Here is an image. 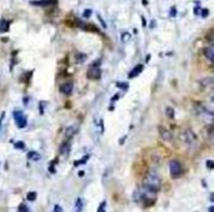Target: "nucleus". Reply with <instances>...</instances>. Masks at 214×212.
<instances>
[{"label":"nucleus","instance_id":"dca6fc26","mask_svg":"<svg viewBox=\"0 0 214 212\" xmlns=\"http://www.w3.org/2000/svg\"><path fill=\"white\" fill-rule=\"evenodd\" d=\"M200 84L204 87H207V86H213V85H214V80H213V79H210V77H204V79H202V80H200Z\"/></svg>","mask_w":214,"mask_h":212},{"label":"nucleus","instance_id":"e433bc0d","mask_svg":"<svg viewBox=\"0 0 214 212\" xmlns=\"http://www.w3.org/2000/svg\"><path fill=\"white\" fill-rule=\"evenodd\" d=\"M142 25L144 26V28L147 26V19H145L144 16H142Z\"/></svg>","mask_w":214,"mask_h":212},{"label":"nucleus","instance_id":"c85d7f7f","mask_svg":"<svg viewBox=\"0 0 214 212\" xmlns=\"http://www.w3.org/2000/svg\"><path fill=\"white\" fill-rule=\"evenodd\" d=\"M169 15H170V18L177 16V8H175V6H171V8H170V13H169Z\"/></svg>","mask_w":214,"mask_h":212},{"label":"nucleus","instance_id":"f3484780","mask_svg":"<svg viewBox=\"0 0 214 212\" xmlns=\"http://www.w3.org/2000/svg\"><path fill=\"white\" fill-rule=\"evenodd\" d=\"M165 115H166V117H168V119L173 120V119H174V116H175L174 109H173V107H166V109H165Z\"/></svg>","mask_w":214,"mask_h":212},{"label":"nucleus","instance_id":"6ab92c4d","mask_svg":"<svg viewBox=\"0 0 214 212\" xmlns=\"http://www.w3.org/2000/svg\"><path fill=\"white\" fill-rule=\"evenodd\" d=\"M89 157H90L89 155H86V156H84V157H83V158H81V160H78V161H75V162H74V166H79V165H84V163H85V162H86L88 160H89Z\"/></svg>","mask_w":214,"mask_h":212},{"label":"nucleus","instance_id":"79ce46f5","mask_svg":"<svg viewBox=\"0 0 214 212\" xmlns=\"http://www.w3.org/2000/svg\"><path fill=\"white\" fill-rule=\"evenodd\" d=\"M142 3L143 5H148V0H142Z\"/></svg>","mask_w":214,"mask_h":212},{"label":"nucleus","instance_id":"2f4dec72","mask_svg":"<svg viewBox=\"0 0 214 212\" xmlns=\"http://www.w3.org/2000/svg\"><path fill=\"white\" fill-rule=\"evenodd\" d=\"M98 19H99V21H100V24H102V26H103V28H104V29H105V28H107V24H105V21H104V20L102 19V16H100V15H99V14H98Z\"/></svg>","mask_w":214,"mask_h":212},{"label":"nucleus","instance_id":"4be33fe9","mask_svg":"<svg viewBox=\"0 0 214 212\" xmlns=\"http://www.w3.org/2000/svg\"><path fill=\"white\" fill-rule=\"evenodd\" d=\"M86 60V55L85 54H78L76 55V62H84Z\"/></svg>","mask_w":214,"mask_h":212},{"label":"nucleus","instance_id":"37998d69","mask_svg":"<svg viewBox=\"0 0 214 212\" xmlns=\"http://www.w3.org/2000/svg\"><path fill=\"white\" fill-rule=\"evenodd\" d=\"M154 26H155V21L153 20V21H152V25H150V28H154Z\"/></svg>","mask_w":214,"mask_h":212},{"label":"nucleus","instance_id":"9d476101","mask_svg":"<svg viewBox=\"0 0 214 212\" xmlns=\"http://www.w3.org/2000/svg\"><path fill=\"white\" fill-rule=\"evenodd\" d=\"M69 151H70V142L69 141H64L60 145V147H59V153H60V155H63V156H65V155L69 153Z\"/></svg>","mask_w":214,"mask_h":212},{"label":"nucleus","instance_id":"c03bdc74","mask_svg":"<svg viewBox=\"0 0 214 212\" xmlns=\"http://www.w3.org/2000/svg\"><path fill=\"white\" fill-rule=\"evenodd\" d=\"M202 183H203V186H204V187H207V182L205 181H202Z\"/></svg>","mask_w":214,"mask_h":212},{"label":"nucleus","instance_id":"bb28decb","mask_svg":"<svg viewBox=\"0 0 214 212\" xmlns=\"http://www.w3.org/2000/svg\"><path fill=\"white\" fill-rule=\"evenodd\" d=\"M198 4H199V3H197V6H195L194 9H193V13H194L195 15H200V11H202V8H200V6H199V5H198Z\"/></svg>","mask_w":214,"mask_h":212},{"label":"nucleus","instance_id":"412c9836","mask_svg":"<svg viewBox=\"0 0 214 212\" xmlns=\"http://www.w3.org/2000/svg\"><path fill=\"white\" fill-rule=\"evenodd\" d=\"M115 85H117V87L124 90V91H127V90L129 89V84L128 82H117Z\"/></svg>","mask_w":214,"mask_h":212},{"label":"nucleus","instance_id":"4c0bfd02","mask_svg":"<svg viewBox=\"0 0 214 212\" xmlns=\"http://www.w3.org/2000/svg\"><path fill=\"white\" fill-rule=\"evenodd\" d=\"M209 200L212 201V202H214V192H213V193H210V197H209Z\"/></svg>","mask_w":214,"mask_h":212},{"label":"nucleus","instance_id":"cd10ccee","mask_svg":"<svg viewBox=\"0 0 214 212\" xmlns=\"http://www.w3.org/2000/svg\"><path fill=\"white\" fill-rule=\"evenodd\" d=\"M208 15H209V10H208V9H202L200 16H202V18H207Z\"/></svg>","mask_w":214,"mask_h":212},{"label":"nucleus","instance_id":"7c9ffc66","mask_svg":"<svg viewBox=\"0 0 214 212\" xmlns=\"http://www.w3.org/2000/svg\"><path fill=\"white\" fill-rule=\"evenodd\" d=\"M19 212H29V210H28V207L25 205H20V207H19V210H18Z\"/></svg>","mask_w":214,"mask_h":212},{"label":"nucleus","instance_id":"72a5a7b5","mask_svg":"<svg viewBox=\"0 0 214 212\" xmlns=\"http://www.w3.org/2000/svg\"><path fill=\"white\" fill-rule=\"evenodd\" d=\"M54 212H63V208L60 207L59 205H55V207H54Z\"/></svg>","mask_w":214,"mask_h":212},{"label":"nucleus","instance_id":"9b49d317","mask_svg":"<svg viewBox=\"0 0 214 212\" xmlns=\"http://www.w3.org/2000/svg\"><path fill=\"white\" fill-rule=\"evenodd\" d=\"M58 0H38V1H31L33 5H39V6H49V5L56 4Z\"/></svg>","mask_w":214,"mask_h":212},{"label":"nucleus","instance_id":"ddd939ff","mask_svg":"<svg viewBox=\"0 0 214 212\" xmlns=\"http://www.w3.org/2000/svg\"><path fill=\"white\" fill-rule=\"evenodd\" d=\"M203 54H204L207 56V59L214 62V49H212V47H205L204 50H203Z\"/></svg>","mask_w":214,"mask_h":212},{"label":"nucleus","instance_id":"2eb2a0df","mask_svg":"<svg viewBox=\"0 0 214 212\" xmlns=\"http://www.w3.org/2000/svg\"><path fill=\"white\" fill-rule=\"evenodd\" d=\"M28 158L29 160H33V161H39L41 158V156H40V153L35 152V151H29L28 152Z\"/></svg>","mask_w":214,"mask_h":212},{"label":"nucleus","instance_id":"f03ea898","mask_svg":"<svg viewBox=\"0 0 214 212\" xmlns=\"http://www.w3.org/2000/svg\"><path fill=\"white\" fill-rule=\"evenodd\" d=\"M194 110H195V114L198 116H200L208 124H214V111H212L208 107H205V106L199 105V104L194 105Z\"/></svg>","mask_w":214,"mask_h":212},{"label":"nucleus","instance_id":"393cba45","mask_svg":"<svg viewBox=\"0 0 214 212\" xmlns=\"http://www.w3.org/2000/svg\"><path fill=\"white\" fill-rule=\"evenodd\" d=\"M105 206H107V202L105 201H103L100 203V206L98 207V212H105Z\"/></svg>","mask_w":214,"mask_h":212},{"label":"nucleus","instance_id":"5701e85b","mask_svg":"<svg viewBox=\"0 0 214 212\" xmlns=\"http://www.w3.org/2000/svg\"><path fill=\"white\" fill-rule=\"evenodd\" d=\"M15 148H18V150H23V148H25V144L23 141H19V142H15V145H14Z\"/></svg>","mask_w":214,"mask_h":212},{"label":"nucleus","instance_id":"6e6552de","mask_svg":"<svg viewBox=\"0 0 214 212\" xmlns=\"http://www.w3.org/2000/svg\"><path fill=\"white\" fill-rule=\"evenodd\" d=\"M143 70H144V65H143V64H138V65H137V66H134V67H133V70L128 74V77H129V79H134V77H137V76H138L139 74L142 72Z\"/></svg>","mask_w":214,"mask_h":212},{"label":"nucleus","instance_id":"39448f33","mask_svg":"<svg viewBox=\"0 0 214 212\" xmlns=\"http://www.w3.org/2000/svg\"><path fill=\"white\" fill-rule=\"evenodd\" d=\"M169 170H170V176L173 178H178L183 173V167H182L180 162L177 160H171L169 162Z\"/></svg>","mask_w":214,"mask_h":212},{"label":"nucleus","instance_id":"0eeeda50","mask_svg":"<svg viewBox=\"0 0 214 212\" xmlns=\"http://www.w3.org/2000/svg\"><path fill=\"white\" fill-rule=\"evenodd\" d=\"M158 132H159V135L161 137V140H164L166 142H170L171 140H173V135H171V132L168 129H165V127L158 126Z\"/></svg>","mask_w":214,"mask_h":212},{"label":"nucleus","instance_id":"ea45409f","mask_svg":"<svg viewBox=\"0 0 214 212\" xmlns=\"http://www.w3.org/2000/svg\"><path fill=\"white\" fill-rule=\"evenodd\" d=\"M84 173H85L84 171H79V176H80V177H83V176H84Z\"/></svg>","mask_w":214,"mask_h":212},{"label":"nucleus","instance_id":"423d86ee","mask_svg":"<svg viewBox=\"0 0 214 212\" xmlns=\"http://www.w3.org/2000/svg\"><path fill=\"white\" fill-rule=\"evenodd\" d=\"M13 116H14L15 124H17V126L19 127V129H24V127L27 126V124H28V120H27V116L24 115V112H23V111H19V110L14 111Z\"/></svg>","mask_w":214,"mask_h":212},{"label":"nucleus","instance_id":"c9c22d12","mask_svg":"<svg viewBox=\"0 0 214 212\" xmlns=\"http://www.w3.org/2000/svg\"><path fill=\"white\" fill-rule=\"evenodd\" d=\"M119 97H120V95H119V94H115V95H114V96L112 97V101H117Z\"/></svg>","mask_w":214,"mask_h":212},{"label":"nucleus","instance_id":"b1692460","mask_svg":"<svg viewBox=\"0 0 214 212\" xmlns=\"http://www.w3.org/2000/svg\"><path fill=\"white\" fill-rule=\"evenodd\" d=\"M205 166L208 170H214V161L213 160H207L205 161Z\"/></svg>","mask_w":214,"mask_h":212},{"label":"nucleus","instance_id":"a211bd4d","mask_svg":"<svg viewBox=\"0 0 214 212\" xmlns=\"http://www.w3.org/2000/svg\"><path fill=\"white\" fill-rule=\"evenodd\" d=\"M83 207H84V202H83L81 198H78L76 200V203H75V212H81Z\"/></svg>","mask_w":214,"mask_h":212},{"label":"nucleus","instance_id":"58836bf2","mask_svg":"<svg viewBox=\"0 0 214 212\" xmlns=\"http://www.w3.org/2000/svg\"><path fill=\"white\" fill-rule=\"evenodd\" d=\"M145 61H147V62H149V61H150V55H149V54L147 55V59H145Z\"/></svg>","mask_w":214,"mask_h":212},{"label":"nucleus","instance_id":"7ed1b4c3","mask_svg":"<svg viewBox=\"0 0 214 212\" xmlns=\"http://www.w3.org/2000/svg\"><path fill=\"white\" fill-rule=\"evenodd\" d=\"M180 139L183 142H185L187 145H194L195 142H197V135L193 132V130L190 129H185L184 131H182V134H180Z\"/></svg>","mask_w":214,"mask_h":212},{"label":"nucleus","instance_id":"f8f14e48","mask_svg":"<svg viewBox=\"0 0 214 212\" xmlns=\"http://www.w3.org/2000/svg\"><path fill=\"white\" fill-rule=\"evenodd\" d=\"M76 132H78V127L76 126H69V127H66V130H65V137H66V139H70V137L74 136Z\"/></svg>","mask_w":214,"mask_h":212},{"label":"nucleus","instance_id":"aec40b11","mask_svg":"<svg viewBox=\"0 0 214 212\" xmlns=\"http://www.w3.org/2000/svg\"><path fill=\"white\" fill-rule=\"evenodd\" d=\"M130 38H132V35H130L129 33H127V31H124V33H122V42H128L130 40Z\"/></svg>","mask_w":214,"mask_h":212},{"label":"nucleus","instance_id":"a18cd8bd","mask_svg":"<svg viewBox=\"0 0 214 212\" xmlns=\"http://www.w3.org/2000/svg\"><path fill=\"white\" fill-rule=\"evenodd\" d=\"M212 141H213V144H214V136H213V139H212Z\"/></svg>","mask_w":214,"mask_h":212},{"label":"nucleus","instance_id":"a878e982","mask_svg":"<svg viewBox=\"0 0 214 212\" xmlns=\"http://www.w3.org/2000/svg\"><path fill=\"white\" fill-rule=\"evenodd\" d=\"M27 197H28L29 201H35V198H36V192H29Z\"/></svg>","mask_w":214,"mask_h":212},{"label":"nucleus","instance_id":"c756f323","mask_svg":"<svg viewBox=\"0 0 214 212\" xmlns=\"http://www.w3.org/2000/svg\"><path fill=\"white\" fill-rule=\"evenodd\" d=\"M90 15H92V10L90 9H86V10H84V13H83V16H84V18H90Z\"/></svg>","mask_w":214,"mask_h":212},{"label":"nucleus","instance_id":"49530a36","mask_svg":"<svg viewBox=\"0 0 214 212\" xmlns=\"http://www.w3.org/2000/svg\"><path fill=\"white\" fill-rule=\"evenodd\" d=\"M212 101H213V102H214V96H213V97H212Z\"/></svg>","mask_w":214,"mask_h":212},{"label":"nucleus","instance_id":"f704fd0d","mask_svg":"<svg viewBox=\"0 0 214 212\" xmlns=\"http://www.w3.org/2000/svg\"><path fill=\"white\" fill-rule=\"evenodd\" d=\"M125 140H127V136H123V137H120V140H119V145H124Z\"/></svg>","mask_w":214,"mask_h":212},{"label":"nucleus","instance_id":"f257e3e1","mask_svg":"<svg viewBox=\"0 0 214 212\" xmlns=\"http://www.w3.org/2000/svg\"><path fill=\"white\" fill-rule=\"evenodd\" d=\"M143 188L148 191L150 193H156L159 192L161 188V180L155 172H149L144 178L143 182Z\"/></svg>","mask_w":214,"mask_h":212},{"label":"nucleus","instance_id":"1a4fd4ad","mask_svg":"<svg viewBox=\"0 0 214 212\" xmlns=\"http://www.w3.org/2000/svg\"><path fill=\"white\" fill-rule=\"evenodd\" d=\"M60 91L64 94V95H70L71 91H73V82L68 81V82H64L60 85Z\"/></svg>","mask_w":214,"mask_h":212},{"label":"nucleus","instance_id":"4468645a","mask_svg":"<svg viewBox=\"0 0 214 212\" xmlns=\"http://www.w3.org/2000/svg\"><path fill=\"white\" fill-rule=\"evenodd\" d=\"M9 21H6L5 19H1L0 20V33H6V31L9 30Z\"/></svg>","mask_w":214,"mask_h":212},{"label":"nucleus","instance_id":"a19ab883","mask_svg":"<svg viewBox=\"0 0 214 212\" xmlns=\"http://www.w3.org/2000/svg\"><path fill=\"white\" fill-rule=\"evenodd\" d=\"M209 212H214V205L209 207Z\"/></svg>","mask_w":214,"mask_h":212},{"label":"nucleus","instance_id":"473e14b6","mask_svg":"<svg viewBox=\"0 0 214 212\" xmlns=\"http://www.w3.org/2000/svg\"><path fill=\"white\" fill-rule=\"evenodd\" d=\"M4 117H5V112H1V116H0V130L3 127V122H4Z\"/></svg>","mask_w":214,"mask_h":212},{"label":"nucleus","instance_id":"20e7f679","mask_svg":"<svg viewBox=\"0 0 214 212\" xmlns=\"http://www.w3.org/2000/svg\"><path fill=\"white\" fill-rule=\"evenodd\" d=\"M99 64H100V60H98L92 64V66L89 67V70H88V79H92V80H99L102 76V70L100 67H99Z\"/></svg>","mask_w":214,"mask_h":212}]
</instances>
